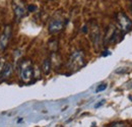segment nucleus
Wrapping results in <instances>:
<instances>
[{
	"label": "nucleus",
	"instance_id": "7",
	"mask_svg": "<svg viewBox=\"0 0 132 127\" xmlns=\"http://www.w3.org/2000/svg\"><path fill=\"white\" fill-rule=\"evenodd\" d=\"M90 39L95 45V47L98 48L101 45V32H100V29L98 27L97 23H94V26L92 27V30H90Z\"/></svg>",
	"mask_w": 132,
	"mask_h": 127
},
{
	"label": "nucleus",
	"instance_id": "16",
	"mask_svg": "<svg viewBox=\"0 0 132 127\" xmlns=\"http://www.w3.org/2000/svg\"><path fill=\"white\" fill-rule=\"evenodd\" d=\"M104 103H105V100H102V102H100V103H98V104L96 105V108H99L100 106H102Z\"/></svg>",
	"mask_w": 132,
	"mask_h": 127
},
{
	"label": "nucleus",
	"instance_id": "11",
	"mask_svg": "<svg viewBox=\"0 0 132 127\" xmlns=\"http://www.w3.org/2000/svg\"><path fill=\"white\" fill-rule=\"evenodd\" d=\"M106 89H107V84H106V83L100 84L99 86L97 88V90H96V93H100V92H102V91H105Z\"/></svg>",
	"mask_w": 132,
	"mask_h": 127
},
{
	"label": "nucleus",
	"instance_id": "3",
	"mask_svg": "<svg viewBox=\"0 0 132 127\" xmlns=\"http://www.w3.org/2000/svg\"><path fill=\"white\" fill-rule=\"evenodd\" d=\"M116 19L118 22V27L120 31L123 34H127L132 30V20L129 16L125 14L124 12H119L116 15Z\"/></svg>",
	"mask_w": 132,
	"mask_h": 127
},
{
	"label": "nucleus",
	"instance_id": "10",
	"mask_svg": "<svg viewBox=\"0 0 132 127\" xmlns=\"http://www.w3.org/2000/svg\"><path fill=\"white\" fill-rule=\"evenodd\" d=\"M42 70H43L45 75H48L50 73V71H51V60H50L49 58L44 60L43 66H42Z\"/></svg>",
	"mask_w": 132,
	"mask_h": 127
},
{
	"label": "nucleus",
	"instance_id": "4",
	"mask_svg": "<svg viewBox=\"0 0 132 127\" xmlns=\"http://www.w3.org/2000/svg\"><path fill=\"white\" fill-rule=\"evenodd\" d=\"M11 36H12V28L10 25H7L4 27L3 32L0 36V51H4L7 48Z\"/></svg>",
	"mask_w": 132,
	"mask_h": 127
},
{
	"label": "nucleus",
	"instance_id": "5",
	"mask_svg": "<svg viewBox=\"0 0 132 127\" xmlns=\"http://www.w3.org/2000/svg\"><path fill=\"white\" fill-rule=\"evenodd\" d=\"M12 8L16 20H20L27 15V8L22 0H12Z\"/></svg>",
	"mask_w": 132,
	"mask_h": 127
},
{
	"label": "nucleus",
	"instance_id": "12",
	"mask_svg": "<svg viewBox=\"0 0 132 127\" xmlns=\"http://www.w3.org/2000/svg\"><path fill=\"white\" fill-rule=\"evenodd\" d=\"M110 126H113V127H116V126H121V127H124V126H127L125 123H123V122H114V123H111L110 124Z\"/></svg>",
	"mask_w": 132,
	"mask_h": 127
},
{
	"label": "nucleus",
	"instance_id": "1",
	"mask_svg": "<svg viewBox=\"0 0 132 127\" xmlns=\"http://www.w3.org/2000/svg\"><path fill=\"white\" fill-rule=\"evenodd\" d=\"M122 35L123 33L120 31L119 28H116L115 26H109L104 37V44L105 45L117 44L123 39Z\"/></svg>",
	"mask_w": 132,
	"mask_h": 127
},
{
	"label": "nucleus",
	"instance_id": "2",
	"mask_svg": "<svg viewBox=\"0 0 132 127\" xmlns=\"http://www.w3.org/2000/svg\"><path fill=\"white\" fill-rule=\"evenodd\" d=\"M85 61H84V53H83L81 50H77V51H74L70 58H69V68L72 69V70H78L80 69L81 67L84 66Z\"/></svg>",
	"mask_w": 132,
	"mask_h": 127
},
{
	"label": "nucleus",
	"instance_id": "15",
	"mask_svg": "<svg viewBox=\"0 0 132 127\" xmlns=\"http://www.w3.org/2000/svg\"><path fill=\"white\" fill-rule=\"evenodd\" d=\"M3 66H4V61L2 59H0V72H1V70L3 68Z\"/></svg>",
	"mask_w": 132,
	"mask_h": 127
},
{
	"label": "nucleus",
	"instance_id": "8",
	"mask_svg": "<svg viewBox=\"0 0 132 127\" xmlns=\"http://www.w3.org/2000/svg\"><path fill=\"white\" fill-rule=\"evenodd\" d=\"M63 28H64V22L62 19H53L49 23V33L56 34L60 32Z\"/></svg>",
	"mask_w": 132,
	"mask_h": 127
},
{
	"label": "nucleus",
	"instance_id": "13",
	"mask_svg": "<svg viewBox=\"0 0 132 127\" xmlns=\"http://www.w3.org/2000/svg\"><path fill=\"white\" fill-rule=\"evenodd\" d=\"M37 9V6H35V5H29L28 6V10L29 11H35Z\"/></svg>",
	"mask_w": 132,
	"mask_h": 127
},
{
	"label": "nucleus",
	"instance_id": "14",
	"mask_svg": "<svg viewBox=\"0 0 132 127\" xmlns=\"http://www.w3.org/2000/svg\"><path fill=\"white\" fill-rule=\"evenodd\" d=\"M123 68H124V67H121L120 69H117V70H116V72H117V73H123V72H125V71H127V70H128L127 68H125V69H123Z\"/></svg>",
	"mask_w": 132,
	"mask_h": 127
},
{
	"label": "nucleus",
	"instance_id": "6",
	"mask_svg": "<svg viewBox=\"0 0 132 127\" xmlns=\"http://www.w3.org/2000/svg\"><path fill=\"white\" fill-rule=\"evenodd\" d=\"M34 76V68L32 64L28 61L23 62L20 67V78L24 82H29Z\"/></svg>",
	"mask_w": 132,
	"mask_h": 127
},
{
	"label": "nucleus",
	"instance_id": "9",
	"mask_svg": "<svg viewBox=\"0 0 132 127\" xmlns=\"http://www.w3.org/2000/svg\"><path fill=\"white\" fill-rule=\"evenodd\" d=\"M13 72V65L11 63H5L1 72H0V80H5L9 78Z\"/></svg>",
	"mask_w": 132,
	"mask_h": 127
}]
</instances>
